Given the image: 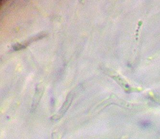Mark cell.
I'll list each match as a JSON object with an SVG mask.
<instances>
[{
	"label": "cell",
	"instance_id": "3957f363",
	"mask_svg": "<svg viewBox=\"0 0 160 139\" xmlns=\"http://www.w3.org/2000/svg\"><path fill=\"white\" fill-rule=\"evenodd\" d=\"M26 47V46L25 44H17L16 45H14V47H13V49L15 50H18L24 49Z\"/></svg>",
	"mask_w": 160,
	"mask_h": 139
},
{
	"label": "cell",
	"instance_id": "7a4b0ae2",
	"mask_svg": "<svg viewBox=\"0 0 160 139\" xmlns=\"http://www.w3.org/2000/svg\"><path fill=\"white\" fill-rule=\"evenodd\" d=\"M44 91V85L43 83H40L37 85L35 93L33 99L32 104L31 105V112H33L40 102Z\"/></svg>",
	"mask_w": 160,
	"mask_h": 139
},
{
	"label": "cell",
	"instance_id": "6da1fadb",
	"mask_svg": "<svg viewBox=\"0 0 160 139\" xmlns=\"http://www.w3.org/2000/svg\"><path fill=\"white\" fill-rule=\"evenodd\" d=\"M74 93L73 92H70L68 94L67 96L65 102L63 103V105L62 106L61 108L60 109L59 111L57 112L56 114L54 115L52 117L51 119L52 121H56L58 120L60 118H61L65 113L67 112V110L68 109L72 103V100L73 99Z\"/></svg>",
	"mask_w": 160,
	"mask_h": 139
}]
</instances>
